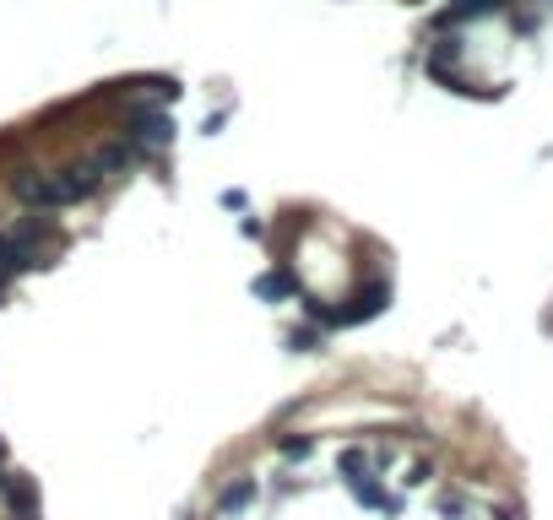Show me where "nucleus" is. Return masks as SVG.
I'll return each mask as SVG.
<instances>
[{
    "label": "nucleus",
    "instance_id": "f257e3e1",
    "mask_svg": "<svg viewBox=\"0 0 553 520\" xmlns=\"http://www.w3.org/2000/svg\"><path fill=\"white\" fill-rule=\"evenodd\" d=\"M103 168H98V157H81V163H65V168H54V174H33V168H16L11 174V190L27 201V206H38V212H54V206H76V201H87V195H98L103 190Z\"/></svg>",
    "mask_w": 553,
    "mask_h": 520
},
{
    "label": "nucleus",
    "instance_id": "f03ea898",
    "mask_svg": "<svg viewBox=\"0 0 553 520\" xmlns=\"http://www.w3.org/2000/svg\"><path fill=\"white\" fill-rule=\"evenodd\" d=\"M38 239H60L54 217H22L16 228H0V277L38 266Z\"/></svg>",
    "mask_w": 553,
    "mask_h": 520
},
{
    "label": "nucleus",
    "instance_id": "7ed1b4c3",
    "mask_svg": "<svg viewBox=\"0 0 553 520\" xmlns=\"http://www.w3.org/2000/svg\"><path fill=\"white\" fill-rule=\"evenodd\" d=\"M125 136L141 147V152H163V147H174V114L168 109H130L125 114Z\"/></svg>",
    "mask_w": 553,
    "mask_h": 520
},
{
    "label": "nucleus",
    "instance_id": "20e7f679",
    "mask_svg": "<svg viewBox=\"0 0 553 520\" xmlns=\"http://www.w3.org/2000/svg\"><path fill=\"white\" fill-rule=\"evenodd\" d=\"M92 157H98V168H103V174H125V168H130V163L141 157V147H136L130 136H119V141H109V147H98Z\"/></svg>",
    "mask_w": 553,
    "mask_h": 520
},
{
    "label": "nucleus",
    "instance_id": "39448f33",
    "mask_svg": "<svg viewBox=\"0 0 553 520\" xmlns=\"http://www.w3.org/2000/svg\"><path fill=\"white\" fill-rule=\"evenodd\" d=\"M391 304V288L386 282H369L358 298H353V309H342V326H353V320H369V315H380Z\"/></svg>",
    "mask_w": 553,
    "mask_h": 520
},
{
    "label": "nucleus",
    "instance_id": "423d86ee",
    "mask_svg": "<svg viewBox=\"0 0 553 520\" xmlns=\"http://www.w3.org/2000/svg\"><path fill=\"white\" fill-rule=\"evenodd\" d=\"M255 499H261V483H255V477H239V483H228V488L217 494V510H223V515H239V510H250Z\"/></svg>",
    "mask_w": 553,
    "mask_h": 520
},
{
    "label": "nucleus",
    "instance_id": "0eeeda50",
    "mask_svg": "<svg viewBox=\"0 0 553 520\" xmlns=\"http://www.w3.org/2000/svg\"><path fill=\"white\" fill-rule=\"evenodd\" d=\"M0 499L11 505V515H16V520L33 515V505H38V494H33V483H27V477H5V483H0Z\"/></svg>",
    "mask_w": 553,
    "mask_h": 520
},
{
    "label": "nucleus",
    "instance_id": "6e6552de",
    "mask_svg": "<svg viewBox=\"0 0 553 520\" xmlns=\"http://www.w3.org/2000/svg\"><path fill=\"white\" fill-rule=\"evenodd\" d=\"M364 472H369V456H364L358 445H353V450H342V461H337V477H342V483H358Z\"/></svg>",
    "mask_w": 553,
    "mask_h": 520
},
{
    "label": "nucleus",
    "instance_id": "1a4fd4ad",
    "mask_svg": "<svg viewBox=\"0 0 553 520\" xmlns=\"http://www.w3.org/2000/svg\"><path fill=\"white\" fill-rule=\"evenodd\" d=\"M348 488H353V499H358L364 510H380V505H386V488H380V483H375L369 472H364L358 483H348Z\"/></svg>",
    "mask_w": 553,
    "mask_h": 520
},
{
    "label": "nucleus",
    "instance_id": "9d476101",
    "mask_svg": "<svg viewBox=\"0 0 553 520\" xmlns=\"http://www.w3.org/2000/svg\"><path fill=\"white\" fill-rule=\"evenodd\" d=\"M255 293H261V298H288V293H293V277L272 271V277H261V282H255Z\"/></svg>",
    "mask_w": 553,
    "mask_h": 520
},
{
    "label": "nucleus",
    "instance_id": "9b49d317",
    "mask_svg": "<svg viewBox=\"0 0 553 520\" xmlns=\"http://www.w3.org/2000/svg\"><path fill=\"white\" fill-rule=\"evenodd\" d=\"M310 450H315V440H310V434H288V440H282V456H288V461H304Z\"/></svg>",
    "mask_w": 553,
    "mask_h": 520
},
{
    "label": "nucleus",
    "instance_id": "f8f14e48",
    "mask_svg": "<svg viewBox=\"0 0 553 520\" xmlns=\"http://www.w3.org/2000/svg\"><path fill=\"white\" fill-rule=\"evenodd\" d=\"M429 477H434V461H413V467H407V477H402V483H407V488H424V483H429Z\"/></svg>",
    "mask_w": 553,
    "mask_h": 520
},
{
    "label": "nucleus",
    "instance_id": "ddd939ff",
    "mask_svg": "<svg viewBox=\"0 0 553 520\" xmlns=\"http://www.w3.org/2000/svg\"><path fill=\"white\" fill-rule=\"evenodd\" d=\"M440 515L462 520V515H467V499H462V494H440Z\"/></svg>",
    "mask_w": 553,
    "mask_h": 520
},
{
    "label": "nucleus",
    "instance_id": "4468645a",
    "mask_svg": "<svg viewBox=\"0 0 553 520\" xmlns=\"http://www.w3.org/2000/svg\"><path fill=\"white\" fill-rule=\"evenodd\" d=\"M288 347H299V353H315V347H320V336H315V331H293V336H288Z\"/></svg>",
    "mask_w": 553,
    "mask_h": 520
},
{
    "label": "nucleus",
    "instance_id": "2eb2a0df",
    "mask_svg": "<svg viewBox=\"0 0 553 520\" xmlns=\"http://www.w3.org/2000/svg\"><path fill=\"white\" fill-rule=\"evenodd\" d=\"M223 206L228 212H244V190H223Z\"/></svg>",
    "mask_w": 553,
    "mask_h": 520
},
{
    "label": "nucleus",
    "instance_id": "dca6fc26",
    "mask_svg": "<svg viewBox=\"0 0 553 520\" xmlns=\"http://www.w3.org/2000/svg\"><path fill=\"white\" fill-rule=\"evenodd\" d=\"M494 520H521V515H516V510H510V505H505V510H494Z\"/></svg>",
    "mask_w": 553,
    "mask_h": 520
},
{
    "label": "nucleus",
    "instance_id": "f3484780",
    "mask_svg": "<svg viewBox=\"0 0 553 520\" xmlns=\"http://www.w3.org/2000/svg\"><path fill=\"white\" fill-rule=\"evenodd\" d=\"M0 461H5V440H0Z\"/></svg>",
    "mask_w": 553,
    "mask_h": 520
},
{
    "label": "nucleus",
    "instance_id": "a211bd4d",
    "mask_svg": "<svg viewBox=\"0 0 553 520\" xmlns=\"http://www.w3.org/2000/svg\"><path fill=\"white\" fill-rule=\"evenodd\" d=\"M0 483H5V472H0Z\"/></svg>",
    "mask_w": 553,
    "mask_h": 520
},
{
    "label": "nucleus",
    "instance_id": "6ab92c4d",
    "mask_svg": "<svg viewBox=\"0 0 553 520\" xmlns=\"http://www.w3.org/2000/svg\"><path fill=\"white\" fill-rule=\"evenodd\" d=\"M22 520H27V515H22Z\"/></svg>",
    "mask_w": 553,
    "mask_h": 520
}]
</instances>
